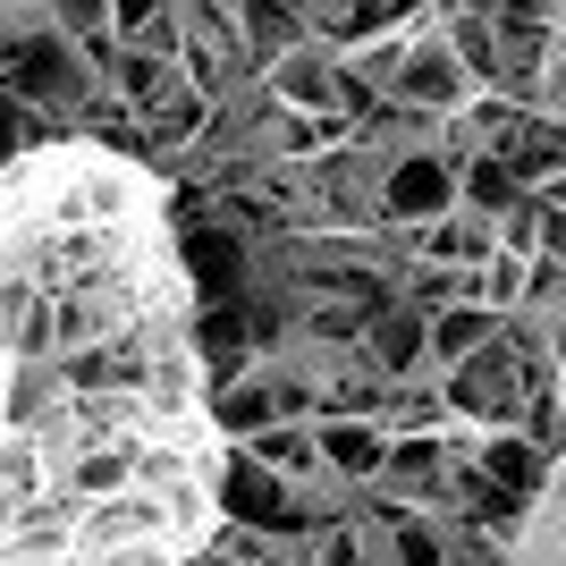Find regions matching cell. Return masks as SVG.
<instances>
[{"label": "cell", "mask_w": 566, "mask_h": 566, "mask_svg": "<svg viewBox=\"0 0 566 566\" xmlns=\"http://www.w3.org/2000/svg\"><path fill=\"white\" fill-rule=\"evenodd\" d=\"M507 558H516V566H566V449L549 457L542 491L524 499L516 533H507Z\"/></svg>", "instance_id": "1"}, {"label": "cell", "mask_w": 566, "mask_h": 566, "mask_svg": "<svg viewBox=\"0 0 566 566\" xmlns=\"http://www.w3.org/2000/svg\"><path fill=\"white\" fill-rule=\"evenodd\" d=\"M322 431V473L331 482H347L355 499L380 491V473H389V431L364 423V415H338V423H313Z\"/></svg>", "instance_id": "2"}, {"label": "cell", "mask_w": 566, "mask_h": 566, "mask_svg": "<svg viewBox=\"0 0 566 566\" xmlns=\"http://www.w3.org/2000/svg\"><path fill=\"white\" fill-rule=\"evenodd\" d=\"M245 465H262V473H280V482H313L322 473V431L313 423H271L262 440H245Z\"/></svg>", "instance_id": "3"}, {"label": "cell", "mask_w": 566, "mask_h": 566, "mask_svg": "<svg viewBox=\"0 0 566 566\" xmlns=\"http://www.w3.org/2000/svg\"><path fill=\"white\" fill-rule=\"evenodd\" d=\"M499 331H507V322H499L491 305H457V313H440V322H431V373L449 380L457 364H473V355L491 347Z\"/></svg>", "instance_id": "4"}, {"label": "cell", "mask_w": 566, "mask_h": 566, "mask_svg": "<svg viewBox=\"0 0 566 566\" xmlns=\"http://www.w3.org/2000/svg\"><path fill=\"white\" fill-rule=\"evenodd\" d=\"M524 296H533V262L499 245V254L482 262V271H473V305H491L499 322H516V313H524Z\"/></svg>", "instance_id": "5"}, {"label": "cell", "mask_w": 566, "mask_h": 566, "mask_svg": "<svg viewBox=\"0 0 566 566\" xmlns=\"http://www.w3.org/2000/svg\"><path fill=\"white\" fill-rule=\"evenodd\" d=\"M549 203H558V212H566V178H558V187H549Z\"/></svg>", "instance_id": "6"}]
</instances>
